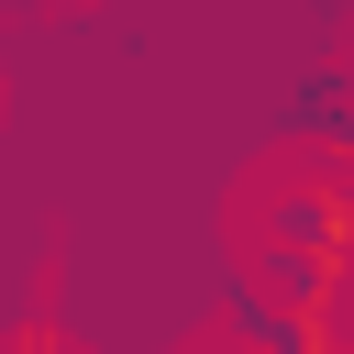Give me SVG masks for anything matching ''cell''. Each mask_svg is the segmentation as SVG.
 <instances>
[{"label": "cell", "instance_id": "obj_1", "mask_svg": "<svg viewBox=\"0 0 354 354\" xmlns=\"http://www.w3.org/2000/svg\"><path fill=\"white\" fill-rule=\"evenodd\" d=\"M266 254H288V266H332V277H343V254H354L343 155H321V166H299V177H266Z\"/></svg>", "mask_w": 354, "mask_h": 354}, {"label": "cell", "instance_id": "obj_2", "mask_svg": "<svg viewBox=\"0 0 354 354\" xmlns=\"http://www.w3.org/2000/svg\"><path fill=\"white\" fill-rule=\"evenodd\" d=\"M299 122L321 133V155H343V144H354V122H343V66H321V77H299Z\"/></svg>", "mask_w": 354, "mask_h": 354}, {"label": "cell", "instance_id": "obj_3", "mask_svg": "<svg viewBox=\"0 0 354 354\" xmlns=\"http://www.w3.org/2000/svg\"><path fill=\"white\" fill-rule=\"evenodd\" d=\"M22 354H44V343H22Z\"/></svg>", "mask_w": 354, "mask_h": 354}]
</instances>
